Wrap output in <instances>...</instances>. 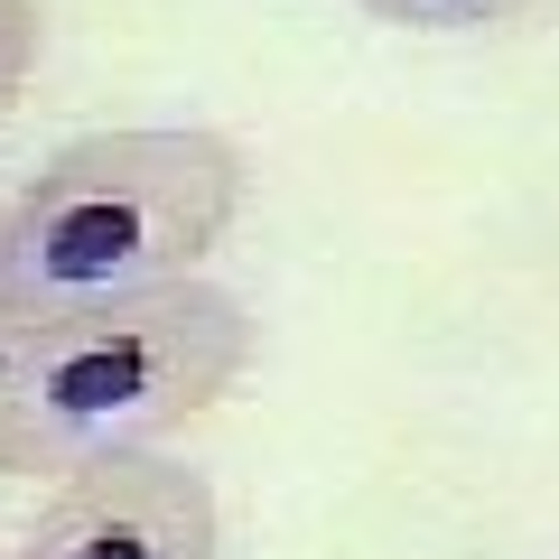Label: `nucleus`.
<instances>
[{
	"label": "nucleus",
	"mask_w": 559,
	"mask_h": 559,
	"mask_svg": "<svg viewBox=\"0 0 559 559\" xmlns=\"http://www.w3.org/2000/svg\"><path fill=\"white\" fill-rule=\"evenodd\" d=\"M242 150L197 121L84 131L0 205V336L205 280L242 215Z\"/></svg>",
	"instance_id": "nucleus-1"
},
{
	"label": "nucleus",
	"mask_w": 559,
	"mask_h": 559,
	"mask_svg": "<svg viewBox=\"0 0 559 559\" xmlns=\"http://www.w3.org/2000/svg\"><path fill=\"white\" fill-rule=\"evenodd\" d=\"M364 20L382 28H411V38H466V28H503L522 20L532 0H355Z\"/></svg>",
	"instance_id": "nucleus-4"
},
{
	"label": "nucleus",
	"mask_w": 559,
	"mask_h": 559,
	"mask_svg": "<svg viewBox=\"0 0 559 559\" xmlns=\"http://www.w3.org/2000/svg\"><path fill=\"white\" fill-rule=\"evenodd\" d=\"M38 57H47V10H38V0H0V121L20 112Z\"/></svg>",
	"instance_id": "nucleus-5"
},
{
	"label": "nucleus",
	"mask_w": 559,
	"mask_h": 559,
	"mask_svg": "<svg viewBox=\"0 0 559 559\" xmlns=\"http://www.w3.org/2000/svg\"><path fill=\"white\" fill-rule=\"evenodd\" d=\"M261 355L252 308L224 280L0 336V476H84L103 457L168 448Z\"/></svg>",
	"instance_id": "nucleus-2"
},
{
	"label": "nucleus",
	"mask_w": 559,
	"mask_h": 559,
	"mask_svg": "<svg viewBox=\"0 0 559 559\" xmlns=\"http://www.w3.org/2000/svg\"><path fill=\"white\" fill-rule=\"evenodd\" d=\"M20 559H224V503L168 448L103 457L28 513Z\"/></svg>",
	"instance_id": "nucleus-3"
}]
</instances>
